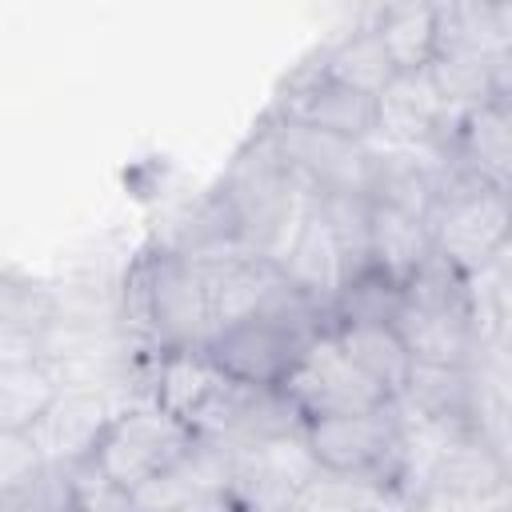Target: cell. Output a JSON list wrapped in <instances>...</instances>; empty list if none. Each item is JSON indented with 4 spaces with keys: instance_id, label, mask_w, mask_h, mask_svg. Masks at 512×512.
Wrapping results in <instances>:
<instances>
[{
    "instance_id": "6da1fadb",
    "label": "cell",
    "mask_w": 512,
    "mask_h": 512,
    "mask_svg": "<svg viewBox=\"0 0 512 512\" xmlns=\"http://www.w3.org/2000/svg\"><path fill=\"white\" fill-rule=\"evenodd\" d=\"M120 320L148 352L204 348L216 336L204 268L184 260L176 248L160 240L132 264L124 280Z\"/></svg>"
},
{
    "instance_id": "7a4b0ae2",
    "label": "cell",
    "mask_w": 512,
    "mask_h": 512,
    "mask_svg": "<svg viewBox=\"0 0 512 512\" xmlns=\"http://www.w3.org/2000/svg\"><path fill=\"white\" fill-rule=\"evenodd\" d=\"M220 192L228 196L248 248L256 256H272V260H280V252L288 248V240L312 200V188L280 156V148L264 124L236 152L232 168L220 180Z\"/></svg>"
},
{
    "instance_id": "3957f363",
    "label": "cell",
    "mask_w": 512,
    "mask_h": 512,
    "mask_svg": "<svg viewBox=\"0 0 512 512\" xmlns=\"http://www.w3.org/2000/svg\"><path fill=\"white\" fill-rule=\"evenodd\" d=\"M196 436L200 432L188 420L144 396L108 416L88 460L124 492H140L144 484L172 472L192 452Z\"/></svg>"
},
{
    "instance_id": "277c9868",
    "label": "cell",
    "mask_w": 512,
    "mask_h": 512,
    "mask_svg": "<svg viewBox=\"0 0 512 512\" xmlns=\"http://www.w3.org/2000/svg\"><path fill=\"white\" fill-rule=\"evenodd\" d=\"M432 248L460 272L476 276L492 264L500 244L512 236V192L480 184L460 160L444 176L436 208L428 212Z\"/></svg>"
},
{
    "instance_id": "5b68a950",
    "label": "cell",
    "mask_w": 512,
    "mask_h": 512,
    "mask_svg": "<svg viewBox=\"0 0 512 512\" xmlns=\"http://www.w3.org/2000/svg\"><path fill=\"white\" fill-rule=\"evenodd\" d=\"M304 448L312 452V460L320 468L376 472L400 488L404 460H408V416H404L400 400L364 408V412L320 416V420L304 424Z\"/></svg>"
},
{
    "instance_id": "8992f818",
    "label": "cell",
    "mask_w": 512,
    "mask_h": 512,
    "mask_svg": "<svg viewBox=\"0 0 512 512\" xmlns=\"http://www.w3.org/2000/svg\"><path fill=\"white\" fill-rule=\"evenodd\" d=\"M292 404L300 408L304 420H320V416H340V412H364V408H380L392 404L396 396L376 384L340 344V336L332 328H324L304 356L296 360V368L288 372V380L280 384Z\"/></svg>"
},
{
    "instance_id": "52a82bcc",
    "label": "cell",
    "mask_w": 512,
    "mask_h": 512,
    "mask_svg": "<svg viewBox=\"0 0 512 512\" xmlns=\"http://www.w3.org/2000/svg\"><path fill=\"white\" fill-rule=\"evenodd\" d=\"M320 332L324 328H316V324H300V320H288L276 312H256L248 320L224 324L204 344V352L236 380L280 388L288 380V372L296 368V360L304 356V348Z\"/></svg>"
},
{
    "instance_id": "ba28073f",
    "label": "cell",
    "mask_w": 512,
    "mask_h": 512,
    "mask_svg": "<svg viewBox=\"0 0 512 512\" xmlns=\"http://www.w3.org/2000/svg\"><path fill=\"white\" fill-rule=\"evenodd\" d=\"M260 124L272 132L280 156L296 168V176L312 192H368L372 180L368 140H348L280 112H268Z\"/></svg>"
},
{
    "instance_id": "9c48e42d",
    "label": "cell",
    "mask_w": 512,
    "mask_h": 512,
    "mask_svg": "<svg viewBox=\"0 0 512 512\" xmlns=\"http://www.w3.org/2000/svg\"><path fill=\"white\" fill-rule=\"evenodd\" d=\"M268 112L304 120L312 128H324V132H336L348 140H372L380 128V96L328 76L320 64L300 68L288 80V88L272 100Z\"/></svg>"
},
{
    "instance_id": "30bf717a",
    "label": "cell",
    "mask_w": 512,
    "mask_h": 512,
    "mask_svg": "<svg viewBox=\"0 0 512 512\" xmlns=\"http://www.w3.org/2000/svg\"><path fill=\"white\" fill-rule=\"evenodd\" d=\"M276 264L284 268V276L300 292H308L332 316V304L348 280V260H344L336 228L320 204V192H312V200H308V208H304V216H300V224H296V232H292V240Z\"/></svg>"
},
{
    "instance_id": "8fae6325",
    "label": "cell",
    "mask_w": 512,
    "mask_h": 512,
    "mask_svg": "<svg viewBox=\"0 0 512 512\" xmlns=\"http://www.w3.org/2000/svg\"><path fill=\"white\" fill-rule=\"evenodd\" d=\"M484 404V376L476 364H428L412 360L400 408L424 424L440 428H476Z\"/></svg>"
},
{
    "instance_id": "7c38bea8",
    "label": "cell",
    "mask_w": 512,
    "mask_h": 512,
    "mask_svg": "<svg viewBox=\"0 0 512 512\" xmlns=\"http://www.w3.org/2000/svg\"><path fill=\"white\" fill-rule=\"evenodd\" d=\"M396 332L404 336L412 360L428 364H476L484 352L476 304H428V300H404V312L396 316Z\"/></svg>"
},
{
    "instance_id": "4fadbf2b",
    "label": "cell",
    "mask_w": 512,
    "mask_h": 512,
    "mask_svg": "<svg viewBox=\"0 0 512 512\" xmlns=\"http://www.w3.org/2000/svg\"><path fill=\"white\" fill-rule=\"evenodd\" d=\"M112 412L116 408L104 400V392H96V388H72L68 384L56 396V404L28 432L40 444V452H44L48 464H76V460L92 456V448H96V440H100V432H104V424H108Z\"/></svg>"
},
{
    "instance_id": "5bb4252c",
    "label": "cell",
    "mask_w": 512,
    "mask_h": 512,
    "mask_svg": "<svg viewBox=\"0 0 512 512\" xmlns=\"http://www.w3.org/2000/svg\"><path fill=\"white\" fill-rule=\"evenodd\" d=\"M376 136L396 140V144H436V140L456 136V124L444 112L428 68L424 72H396V80L380 92Z\"/></svg>"
},
{
    "instance_id": "9a60e30c",
    "label": "cell",
    "mask_w": 512,
    "mask_h": 512,
    "mask_svg": "<svg viewBox=\"0 0 512 512\" xmlns=\"http://www.w3.org/2000/svg\"><path fill=\"white\" fill-rule=\"evenodd\" d=\"M452 148L460 164L500 192H512V108L504 100H484L460 116Z\"/></svg>"
},
{
    "instance_id": "2e32d148",
    "label": "cell",
    "mask_w": 512,
    "mask_h": 512,
    "mask_svg": "<svg viewBox=\"0 0 512 512\" xmlns=\"http://www.w3.org/2000/svg\"><path fill=\"white\" fill-rule=\"evenodd\" d=\"M168 248H176L184 260L200 264V268H220L244 256H256L236 224V212L228 204V196L220 192V184L172 228V236L164 240Z\"/></svg>"
},
{
    "instance_id": "e0dca14e",
    "label": "cell",
    "mask_w": 512,
    "mask_h": 512,
    "mask_svg": "<svg viewBox=\"0 0 512 512\" xmlns=\"http://www.w3.org/2000/svg\"><path fill=\"white\" fill-rule=\"evenodd\" d=\"M440 0H380L372 28L400 72H424L440 52Z\"/></svg>"
},
{
    "instance_id": "ac0fdd59",
    "label": "cell",
    "mask_w": 512,
    "mask_h": 512,
    "mask_svg": "<svg viewBox=\"0 0 512 512\" xmlns=\"http://www.w3.org/2000/svg\"><path fill=\"white\" fill-rule=\"evenodd\" d=\"M68 388V364L64 356H28L0 364V428H32L56 396Z\"/></svg>"
},
{
    "instance_id": "d6986e66",
    "label": "cell",
    "mask_w": 512,
    "mask_h": 512,
    "mask_svg": "<svg viewBox=\"0 0 512 512\" xmlns=\"http://www.w3.org/2000/svg\"><path fill=\"white\" fill-rule=\"evenodd\" d=\"M204 276H208V296H212V320L220 332L224 324L256 316L268 304V296L284 272L272 256H244V260H232L220 268H204Z\"/></svg>"
},
{
    "instance_id": "ffe728a7",
    "label": "cell",
    "mask_w": 512,
    "mask_h": 512,
    "mask_svg": "<svg viewBox=\"0 0 512 512\" xmlns=\"http://www.w3.org/2000/svg\"><path fill=\"white\" fill-rule=\"evenodd\" d=\"M432 252V228L424 216L388 200H372V264L408 280Z\"/></svg>"
},
{
    "instance_id": "44dd1931",
    "label": "cell",
    "mask_w": 512,
    "mask_h": 512,
    "mask_svg": "<svg viewBox=\"0 0 512 512\" xmlns=\"http://www.w3.org/2000/svg\"><path fill=\"white\" fill-rule=\"evenodd\" d=\"M320 68L352 88H364L372 96H380L392 80H396V64L388 56V48L380 44L376 28L372 24H356L352 32H344L336 44H328L320 52Z\"/></svg>"
},
{
    "instance_id": "7402d4cb",
    "label": "cell",
    "mask_w": 512,
    "mask_h": 512,
    "mask_svg": "<svg viewBox=\"0 0 512 512\" xmlns=\"http://www.w3.org/2000/svg\"><path fill=\"white\" fill-rule=\"evenodd\" d=\"M332 332L340 336L344 352L400 400L408 372H412V352L404 336L396 332V324H336Z\"/></svg>"
},
{
    "instance_id": "603a6c76",
    "label": "cell",
    "mask_w": 512,
    "mask_h": 512,
    "mask_svg": "<svg viewBox=\"0 0 512 512\" xmlns=\"http://www.w3.org/2000/svg\"><path fill=\"white\" fill-rule=\"evenodd\" d=\"M440 12V44L468 48L484 60L512 52V0H464Z\"/></svg>"
},
{
    "instance_id": "cb8c5ba5",
    "label": "cell",
    "mask_w": 512,
    "mask_h": 512,
    "mask_svg": "<svg viewBox=\"0 0 512 512\" xmlns=\"http://www.w3.org/2000/svg\"><path fill=\"white\" fill-rule=\"evenodd\" d=\"M404 300H408L404 280L384 272L380 264H368L344 280L332 304V328L336 324H396V316L404 312Z\"/></svg>"
},
{
    "instance_id": "d4e9b609",
    "label": "cell",
    "mask_w": 512,
    "mask_h": 512,
    "mask_svg": "<svg viewBox=\"0 0 512 512\" xmlns=\"http://www.w3.org/2000/svg\"><path fill=\"white\" fill-rule=\"evenodd\" d=\"M432 88L444 104V112L452 116V124H460L464 112H472L476 104L492 100V68L484 56L456 48V44H440V52L428 64Z\"/></svg>"
},
{
    "instance_id": "484cf974",
    "label": "cell",
    "mask_w": 512,
    "mask_h": 512,
    "mask_svg": "<svg viewBox=\"0 0 512 512\" xmlns=\"http://www.w3.org/2000/svg\"><path fill=\"white\" fill-rule=\"evenodd\" d=\"M44 468H48V460L28 428H20V432L0 428V496L32 484Z\"/></svg>"
},
{
    "instance_id": "4316f807",
    "label": "cell",
    "mask_w": 512,
    "mask_h": 512,
    "mask_svg": "<svg viewBox=\"0 0 512 512\" xmlns=\"http://www.w3.org/2000/svg\"><path fill=\"white\" fill-rule=\"evenodd\" d=\"M488 272H496L500 280H508L512 284V236L500 244V252L492 256V264H488Z\"/></svg>"
}]
</instances>
